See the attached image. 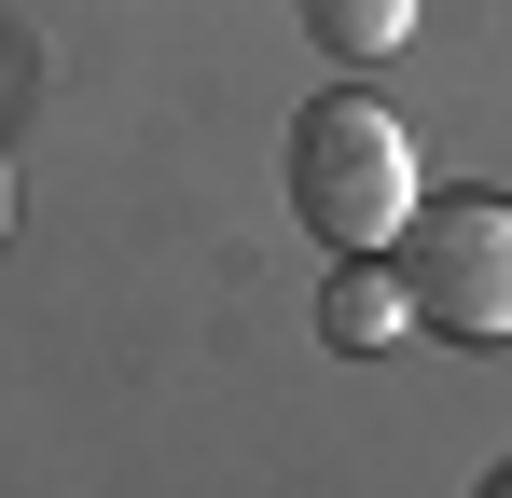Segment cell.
I'll list each match as a JSON object with an SVG mask.
<instances>
[{"label": "cell", "instance_id": "1", "mask_svg": "<svg viewBox=\"0 0 512 498\" xmlns=\"http://www.w3.org/2000/svg\"><path fill=\"white\" fill-rule=\"evenodd\" d=\"M416 139H402V111L388 97H360V83H333V97H305L291 111V222L319 249H388L402 222H416Z\"/></svg>", "mask_w": 512, "mask_h": 498}, {"label": "cell", "instance_id": "4", "mask_svg": "<svg viewBox=\"0 0 512 498\" xmlns=\"http://www.w3.org/2000/svg\"><path fill=\"white\" fill-rule=\"evenodd\" d=\"M305 42H319L333 70H374V56L416 42V0H305Z\"/></svg>", "mask_w": 512, "mask_h": 498}, {"label": "cell", "instance_id": "3", "mask_svg": "<svg viewBox=\"0 0 512 498\" xmlns=\"http://www.w3.org/2000/svg\"><path fill=\"white\" fill-rule=\"evenodd\" d=\"M402 319H416V305H402V263L346 249V263H333V291H319V332H333L346 360H374V346H402Z\"/></svg>", "mask_w": 512, "mask_h": 498}, {"label": "cell", "instance_id": "2", "mask_svg": "<svg viewBox=\"0 0 512 498\" xmlns=\"http://www.w3.org/2000/svg\"><path fill=\"white\" fill-rule=\"evenodd\" d=\"M402 305L457 346H512V208L499 194H416L402 222Z\"/></svg>", "mask_w": 512, "mask_h": 498}, {"label": "cell", "instance_id": "5", "mask_svg": "<svg viewBox=\"0 0 512 498\" xmlns=\"http://www.w3.org/2000/svg\"><path fill=\"white\" fill-rule=\"evenodd\" d=\"M485 498H512V471H499V485H485Z\"/></svg>", "mask_w": 512, "mask_h": 498}]
</instances>
